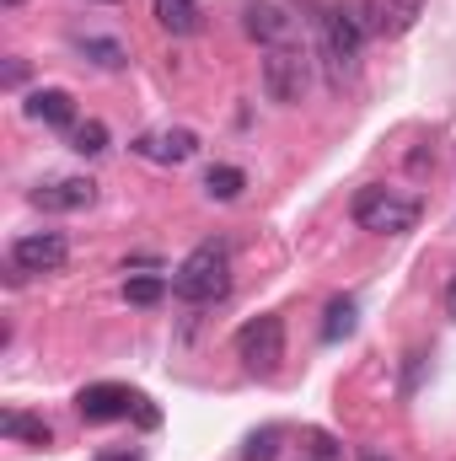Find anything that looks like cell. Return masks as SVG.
<instances>
[{
	"label": "cell",
	"mask_w": 456,
	"mask_h": 461,
	"mask_svg": "<svg viewBox=\"0 0 456 461\" xmlns=\"http://www.w3.org/2000/svg\"><path fill=\"white\" fill-rule=\"evenodd\" d=\"M365 22H360V5H328L317 16V65L328 76V86L339 92L343 81H354L360 70V49H365Z\"/></svg>",
	"instance_id": "cell-1"
},
{
	"label": "cell",
	"mask_w": 456,
	"mask_h": 461,
	"mask_svg": "<svg viewBox=\"0 0 456 461\" xmlns=\"http://www.w3.org/2000/svg\"><path fill=\"white\" fill-rule=\"evenodd\" d=\"M226 290H231L226 241H199V247L178 263V274H172V295L188 301V306H210V301H221Z\"/></svg>",
	"instance_id": "cell-2"
},
{
	"label": "cell",
	"mask_w": 456,
	"mask_h": 461,
	"mask_svg": "<svg viewBox=\"0 0 456 461\" xmlns=\"http://www.w3.org/2000/svg\"><path fill=\"white\" fill-rule=\"evenodd\" d=\"M349 215H354V226H360V230L403 236V230L419 226V199H408V194H397V188H387V183H370V188H360V194H354Z\"/></svg>",
	"instance_id": "cell-3"
},
{
	"label": "cell",
	"mask_w": 456,
	"mask_h": 461,
	"mask_svg": "<svg viewBox=\"0 0 456 461\" xmlns=\"http://www.w3.org/2000/svg\"><path fill=\"white\" fill-rule=\"evenodd\" d=\"M306 86H312V54H306L296 38H290V43H274V49L263 54V92H269V103L290 108V103L306 97Z\"/></svg>",
	"instance_id": "cell-4"
},
{
	"label": "cell",
	"mask_w": 456,
	"mask_h": 461,
	"mask_svg": "<svg viewBox=\"0 0 456 461\" xmlns=\"http://www.w3.org/2000/svg\"><path fill=\"white\" fill-rule=\"evenodd\" d=\"M70 258V241L59 230H32V236H16L11 241V285H22L27 274H59Z\"/></svg>",
	"instance_id": "cell-5"
},
{
	"label": "cell",
	"mask_w": 456,
	"mask_h": 461,
	"mask_svg": "<svg viewBox=\"0 0 456 461\" xmlns=\"http://www.w3.org/2000/svg\"><path fill=\"white\" fill-rule=\"evenodd\" d=\"M236 354H242V365H247L252 375H274L279 359H285V322H279L274 312L252 317V322L236 333Z\"/></svg>",
	"instance_id": "cell-6"
},
{
	"label": "cell",
	"mask_w": 456,
	"mask_h": 461,
	"mask_svg": "<svg viewBox=\"0 0 456 461\" xmlns=\"http://www.w3.org/2000/svg\"><path fill=\"white\" fill-rule=\"evenodd\" d=\"M140 408H145V397H140V392H129V386H118V381H97V386H81V397H76V413H81L87 424L129 419V413H140Z\"/></svg>",
	"instance_id": "cell-7"
},
{
	"label": "cell",
	"mask_w": 456,
	"mask_h": 461,
	"mask_svg": "<svg viewBox=\"0 0 456 461\" xmlns=\"http://www.w3.org/2000/svg\"><path fill=\"white\" fill-rule=\"evenodd\" d=\"M424 0H360V22L370 38H403L419 22Z\"/></svg>",
	"instance_id": "cell-8"
},
{
	"label": "cell",
	"mask_w": 456,
	"mask_h": 461,
	"mask_svg": "<svg viewBox=\"0 0 456 461\" xmlns=\"http://www.w3.org/2000/svg\"><path fill=\"white\" fill-rule=\"evenodd\" d=\"M134 156H145L156 167H178V161L199 156V134L194 129H150V134L134 140Z\"/></svg>",
	"instance_id": "cell-9"
},
{
	"label": "cell",
	"mask_w": 456,
	"mask_h": 461,
	"mask_svg": "<svg viewBox=\"0 0 456 461\" xmlns=\"http://www.w3.org/2000/svg\"><path fill=\"white\" fill-rule=\"evenodd\" d=\"M247 32H252L263 49H274V43H290V38H296V16H290L285 5H274V0H252V5H247Z\"/></svg>",
	"instance_id": "cell-10"
},
{
	"label": "cell",
	"mask_w": 456,
	"mask_h": 461,
	"mask_svg": "<svg viewBox=\"0 0 456 461\" xmlns=\"http://www.w3.org/2000/svg\"><path fill=\"white\" fill-rule=\"evenodd\" d=\"M92 199H97V183L92 177H59V183L32 188V204L38 210H87Z\"/></svg>",
	"instance_id": "cell-11"
},
{
	"label": "cell",
	"mask_w": 456,
	"mask_h": 461,
	"mask_svg": "<svg viewBox=\"0 0 456 461\" xmlns=\"http://www.w3.org/2000/svg\"><path fill=\"white\" fill-rule=\"evenodd\" d=\"M27 118H38V123H49V129H76V97L59 92V86H38V92L27 97Z\"/></svg>",
	"instance_id": "cell-12"
},
{
	"label": "cell",
	"mask_w": 456,
	"mask_h": 461,
	"mask_svg": "<svg viewBox=\"0 0 456 461\" xmlns=\"http://www.w3.org/2000/svg\"><path fill=\"white\" fill-rule=\"evenodd\" d=\"M0 435H5V440H27V446H49V440H54V429H49L43 419L16 413V408H5V413H0Z\"/></svg>",
	"instance_id": "cell-13"
},
{
	"label": "cell",
	"mask_w": 456,
	"mask_h": 461,
	"mask_svg": "<svg viewBox=\"0 0 456 461\" xmlns=\"http://www.w3.org/2000/svg\"><path fill=\"white\" fill-rule=\"evenodd\" d=\"M156 22L172 38H188V32H199V5L194 0H156Z\"/></svg>",
	"instance_id": "cell-14"
},
{
	"label": "cell",
	"mask_w": 456,
	"mask_h": 461,
	"mask_svg": "<svg viewBox=\"0 0 456 461\" xmlns=\"http://www.w3.org/2000/svg\"><path fill=\"white\" fill-rule=\"evenodd\" d=\"M242 188H247V172H242V167H210V172H205V194H210L215 204H231Z\"/></svg>",
	"instance_id": "cell-15"
},
{
	"label": "cell",
	"mask_w": 456,
	"mask_h": 461,
	"mask_svg": "<svg viewBox=\"0 0 456 461\" xmlns=\"http://www.w3.org/2000/svg\"><path fill=\"white\" fill-rule=\"evenodd\" d=\"M354 317H360L354 295H339V301H328V317H323V339H328V344L349 339V333H354Z\"/></svg>",
	"instance_id": "cell-16"
},
{
	"label": "cell",
	"mask_w": 456,
	"mask_h": 461,
	"mask_svg": "<svg viewBox=\"0 0 456 461\" xmlns=\"http://www.w3.org/2000/svg\"><path fill=\"white\" fill-rule=\"evenodd\" d=\"M70 150H81V156H103V150H108V123H103V118L76 123V129H70Z\"/></svg>",
	"instance_id": "cell-17"
},
{
	"label": "cell",
	"mask_w": 456,
	"mask_h": 461,
	"mask_svg": "<svg viewBox=\"0 0 456 461\" xmlns=\"http://www.w3.org/2000/svg\"><path fill=\"white\" fill-rule=\"evenodd\" d=\"M167 295V279L161 274H134V279H123V301L129 306H156Z\"/></svg>",
	"instance_id": "cell-18"
},
{
	"label": "cell",
	"mask_w": 456,
	"mask_h": 461,
	"mask_svg": "<svg viewBox=\"0 0 456 461\" xmlns=\"http://www.w3.org/2000/svg\"><path fill=\"white\" fill-rule=\"evenodd\" d=\"M279 440H285V429H279V424L252 429V435H247V446H242V461H274V456H279Z\"/></svg>",
	"instance_id": "cell-19"
},
{
	"label": "cell",
	"mask_w": 456,
	"mask_h": 461,
	"mask_svg": "<svg viewBox=\"0 0 456 461\" xmlns=\"http://www.w3.org/2000/svg\"><path fill=\"white\" fill-rule=\"evenodd\" d=\"M76 49L92 59V65H103V70H118L129 54H123V43H114V38H76Z\"/></svg>",
	"instance_id": "cell-20"
},
{
	"label": "cell",
	"mask_w": 456,
	"mask_h": 461,
	"mask_svg": "<svg viewBox=\"0 0 456 461\" xmlns=\"http://www.w3.org/2000/svg\"><path fill=\"white\" fill-rule=\"evenodd\" d=\"M306 440H312V456H317V461H339V456H343V446H333V440H328L323 429H312Z\"/></svg>",
	"instance_id": "cell-21"
},
{
	"label": "cell",
	"mask_w": 456,
	"mask_h": 461,
	"mask_svg": "<svg viewBox=\"0 0 456 461\" xmlns=\"http://www.w3.org/2000/svg\"><path fill=\"white\" fill-rule=\"evenodd\" d=\"M22 76H27V70H22V59H11V65H5V86H22Z\"/></svg>",
	"instance_id": "cell-22"
},
{
	"label": "cell",
	"mask_w": 456,
	"mask_h": 461,
	"mask_svg": "<svg viewBox=\"0 0 456 461\" xmlns=\"http://www.w3.org/2000/svg\"><path fill=\"white\" fill-rule=\"evenodd\" d=\"M446 312L456 317V274H451V285H446Z\"/></svg>",
	"instance_id": "cell-23"
},
{
	"label": "cell",
	"mask_w": 456,
	"mask_h": 461,
	"mask_svg": "<svg viewBox=\"0 0 456 461\" xmlns=\"http://www.w3.org/2000/svg\"><path fill=\"white\" fill-rule=\"evenodd\" d=\"M97 461H140L134 451H108V456H97Z\"/></svg>",
	"instance_id": "cell-24"
},
{
	"label": "cell",
	"mask_w": 456,
	"mask_h": 461,
	"mask_svg": "<svg viewBox=\"0 0 456 461\" xmlns=\"http://www.w3.org/2000/svg\"><path fill=\"white\" fill-rule=\"evenodd\" d=\"M360 461H387V456H376V451H365V456H360Z\"/></svg>",
	"instance_id": "cell-25"
},
{
	"label": "cell",
	"mask_w": 456,
	"mask_h": 461,
	"mask_svg": "<svg viewBox=\"0 0 456 461\" xmlns=\"http://www.w3.org/2000/svg\"><path fill=\"white\" fill-rule=\"evenodd\" d=\"M5 5H11V11H16V5H22V0H5Z\"/></svg>",
	"instance_id": "cell-26"
},
{
	"label": "cell",
	"mask_w": 456,
	"mask_h": 461,
	"mask_svg": "<svg viewBox=\"0 0 456 461\" xmlns=\"http://www.w3.org/2000/svg\"><path fill=\"white\" fill-rule=\"evenodd\" d=\"M97 5H118V0H97Z\"/></svg>",
	"instance_id": "cell-27"
}]
</instances>
